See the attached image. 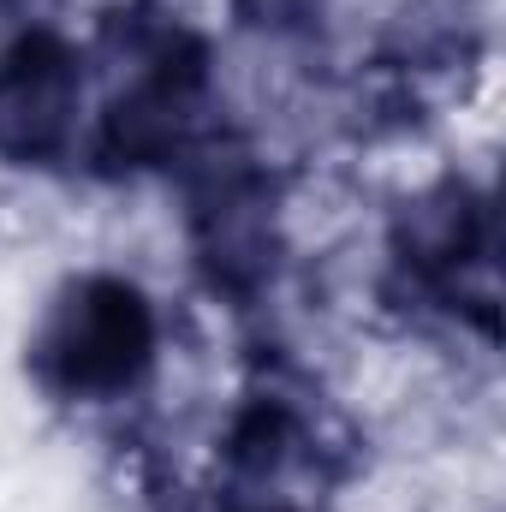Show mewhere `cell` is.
<instances>
[{"label":"cell","instance_id":"1","mask_svg":"<svg viewBox=\"0 0 506 512\" xmlns=\"http://www.w3.org/2000/svg\"><path fill=\"white\" fill-rule=\"evenodd\" d=\"M149 352V316L126 286H84L54 334H48V358L66 387H120Z\"/></svg>","mask_w":506,"mask_h":512},{"label":"cell","instance_id":"2","mask_svg":"<svg viewBox=\"0 0 506 512\" xmlns=\"http://www.w3.org/2000/svg\"><path fill=\"white\" fill-rule=\"evenodd\" d=\"M72 114V72H66V54L54 42H30L6 84H0V126L18 131L24 149H48L60 126Z\"/></svg>","mask_w":506,"mask_h":512}]
</instances>
